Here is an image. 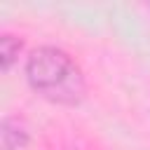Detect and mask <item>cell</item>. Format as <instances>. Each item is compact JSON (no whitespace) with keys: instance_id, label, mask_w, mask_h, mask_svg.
<instances>
[{"instance_id":"obj_2","label":"cell","mask_w":150,"mask_h":150,"mask_svg":"<svg viewBox=\"0 0 150 150\" xmlns=\"http://www.w3.org/2000/svg\"><path fill=\"white\" fill-rule=\"evenodd\" d=\"M21 40L16 38V35H9V33H5L2 38H0V68H2V73H7L12 66H14V61L19 59V52H21Z\"/></svg>"},{"instance_id":"obj_1","label":"cell","mask_w":150,"mask_h":150,"mask_svg":"<svg viewBox=\"0 0 150 150\" xmlns=\"http://www.w3.org/2000/svg\"><path fill=\"white\" fill-rule=\"evenodd\" d=\"M26 80L42 98L61 105H77L84 98V77L77 63L59 47H38L26 61Z\"/></svg>"}]
</instances>
